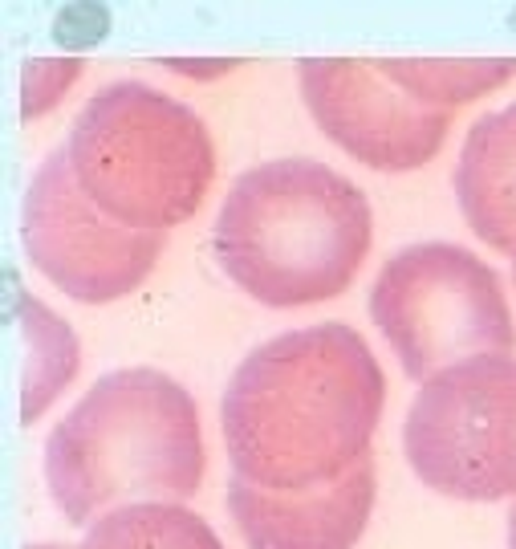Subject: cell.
I'll list each match as a JSON object with an SVG mask.
<instances>
[{"instance_id":"cell-11","label":"cell","mask_w":516,"mask_h":549,"mask_svg":"<svg viewBox=\"0 0 516 549\" xmlns=\"http://www.w3.org/2000/svg\"><path fill=\"white\" fill-rule=\"evenodd\" d=\"M9 334L21 366V423H37L78 379L82 346L70 322L25 289L9 293Z\"/></svg>"},{"instance_id":"cell-2","label":"cell","mask_w":516,"mask_h":549,"mask_svg":"<svg viewBox=\"0 0 516 549\" xmlns=\"http://www.w3.org/2000/svg\"><path fill=\"white\" fill-rule=\"evenodd\" d=\"M208 468L200 407L155 366L102 375L45 440V488L70 525L126 505H183Z\"/></svg>"},{"instance_id":"cell-7","label":"cell","mask_w":516,"mask_h":549,"mask_svg":"<svg viewBox=\"0 0 516 549\" xmlns=\"http://www.w3.org/2000/svg\"><path fill=\"white\" fill-rule=\"evenodd\" d=\"M21 236L29 261L61 293L86 305L135 293L167 249V232L126 228L82 192L66 147L49 151L33 171Z\"/></svg>"},{"instance_id":"cell-16","label":"cell","mask_w":516,"mask_h":549,"mask_svg":"<svg viewBox=\"0 0 516 549\" xmlns=\"http://www.w3.org/2000/svg\"><path fill=\"white\" fill-rule=\"evenodd\" d=\"M508 549H516V505L508 509Z\"/></svg>"},{"instance_id":"cell-13","label":"cell","mask_w":516,"mask_h":549,"mask_svg":"<svg viewBox=\"0 0 516 549\" xmlns=\"http://www.w3.org/2000/svg\"><path fill=\"white\" fill-rule=\"evenodd\" d=\"M74 549H224V541L187 505H126L98 517Z\"/></svg>"},{"instance_id":"cell-8","label":"cell","mask_w":516,"mask_h":549,"mask_svg":"<svg viewBox=\"0 0 516 549\" xmlns=\"http://www.w3.org/2000/svg\"><path fill=\"white\" fill-rule=\"evenodd\" d=\"M301 98L313 122L350 159L374 171L431 163L451 131V110H431L362 57H301Z\"/></svg>"},{"instance_id":"cell-12","label":"cell","mask_w":516,"mask_h":549,"mask_svg":"<svg viewBox=\"0 0 516 549\" xmlns=\"http://www.w3.org/2000/svg\"><path fill=\"white\" fill-rule=\"evenodd\" d=\"M378 70L431 110L468 106L516 74V57H382Z\"/></svg>"},{"instance_id":"cell-6","label":"cell","mask_w":516,"mask_h":549,"mask_svg":"<svg viewBox=\"0 0 516 549\" xmlns=\"http://www.w3.org/2000/svg\"><path fill=\"white\" fill-rule=\"evenodd\" d=\"M403 452L431 493L464 505L516 497V354H480L419 383Z\"/></svg>"},{"instance_id":"cell-14","label":"cell","mask_w":516,"mask_h":549,"mask_svg":"<svg viewBox=\"0 0 516 549\" xmlns=\"http://www.w3.org/2000/svg\"><path fill=\"white\" fill-rule=\"evenodd\" d=\"M82 57H33L25 61V78H21V114L25 118H41L49 114L61 98L74 90V82L82 78Z\"/></svg>"},{"instance_id":"cell-17","label":"cell","mask_w":516,"mask_h":549,"mask_svg":"<svg viewBox=\"0 0 516 549\" xmlns=\"http://www.w3.org/2000/svg\"><path fill=\"white\" fill-rule=\"evenodd\" d=\"M29 549H74V545H61V541L53 545V541H45V545H29Z\"/></svg>"},{"instance_id":"cell-3","label":"cell","mask_w":516,"mask_h":549,"mask_svg":"<svg viewBox=\"0 0 516 549\" xmlns=\"http://www.w3.org/2000/svg\"><path fill=\"white\" fill-rule=\"evenodd\" d=\"M220 269L269 310L346 293L370 253L374 216L358 183L317 159L248 167L216 216Z\"/></svg>"},{"instance_id":"cell-1","label":"cell","mask_w":516,"mask_h":549,"mask_svg":"<svg viewBox=\"0 0 516 549\" xmlns=\"http://www.w3.org/2000/svg\"><path fill=\"white\" fill-rule=\"evenodd\" d=\"M386 379L366 338L342 322L301 326L256 346L220 403L232 476L301 493L370 456Z\"/></svg>"},{"instance_id":"cell-9","label":"cell","mask_w":516,"mask_h":549,"mask_svg":"<svg viewBox=\"0 0 516 549\" xmlns=\"http://www.w3.org/2000/svg\"><path fill=\"white\" fill-rule=\"evenodd\" d=\"M378 501L374 456L334 484L281 493L244 476L228 480V517L248 549H354Z\"/></svg>"},{"instance_id":"cell-15","label":"cell","mask_w":516,"mask_h":549,"mask_svg":"<svg viewBox=\"0 0 516 549\" xmlns=\"http://www.w3.org/2000/svg\"><path fill=\"white\" fill-rule=\"evenodd\" d=\"M163 66L175 70V74L196 78V82H216V78L232 74V70L240 66V61H236V57H167Z\"/></svg>"},{"instance_id":"cell-10","label":"cell","mask_w":516,"mask_h":549,"mask_svg":"<svg viewBox=\"0 0 516 549\" xmlns=\"http://www.w3.org/2000/svg\"><path fill=\"white\" fill-rule=\"evenodd\" d=\"M468 228L496 253H516V102L472 122L456 163Z\"/></svg>"},{"instance_id":"cell-4","label":"cell","mask_w":516,"mask_h":549,"mask_svg":"<svg viewBox=\"0 0 516 549\" xmlns=\"http://www.w3.org/2000/svg\"><path fill=\"white\" fill-rule=\"evenodd\" d=\"M66 151L82 192L139 232L187 224L216 179V147L204 118L147 82L102 86L74 118Z\"/></svg>"},{"instance_id":"cell-18","label":"cell","mask_w":516,"mask_h":549,"mask_svg":"<svg viewBox=\"0 0 516 549\" xmlns=\"http://www.w3.org/2000/svg\"><path fill=\"white\" fill-rule=\"evenodd\" d=\"M512 277H516V253H512Z\"/></svg>"},{"instance_id":"cell-5","label":"cell","mask_w":516,"mask_h":549,"mask_svg":"<svg viewBox=\"0 0 516 549\" xmlns=\"http://www.w3.org/2000/svg\"><path fill=\"white\" fill-rule=\"evenodd\" d=\"M370 318L395 350L407 379L480 354H512L516 322L492 265L464 244H407L382 265L370 289Z\"/></svg>"}]
</instances>
